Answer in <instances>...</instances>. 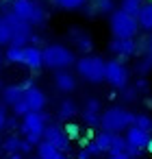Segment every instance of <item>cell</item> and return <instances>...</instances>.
Here are the masks:
<instances>
[{"instance_id": "19", "label": "cell", "mask_w": 152, "mask_h": 159, "mask_svg": "<svg viewBox=\"0 0 152 159\" xmlns=\"http://www.w3.org/2000/svg\"><path fill=\"white\" fill-rule=\"evenodd\" d=\"M11 44H13V29L7 16H0V46H11Z\"/></svg>"}, {"instance_id": "37", "label": "cell", "mask_w": 152, "mask_h": 159, "mask_svg": "<svg viewBox=\"0 0 152 159\" xmlns=\"http://www.w3.org/2000/svg\"><path fill=\"white\" fill-rule=\"evenodd\" d=\"M7 159H22V155H9Z\"/></svg>"}, {"instance_id": "5", "label": "cell", "mask_w": 152, "mask_h": 159, "mask_svg": "<svg viewBox=\"0 0 152 159\" xmlns=\"http://www.w3.org/2000/svg\"><path fill=\"white\" fill-rule=\"evenodd\" d=\"M109 26H111V33L115 39H132L139 31V22L137 18L124 13V11H113L111 18H109Z\"/></svg>"}, {"instance_id": "29", "label": "cell", "mask_w": 152, "mask_h": 159, "mask_svg": "<svg viewBox=\"0 0 152 159\" xmlns=\"http://www.w3.org/2000/svg\"><path fill=\"white\" fill-rule=\"evenodd\" d=\"M7 122H9V113H7V105L0 102V133L7 129Z\"/></svg>"}, {"instance_id": "7", "label": "cell", "mask_w": 152, "mask_h": 159, "mask_svg": "<svg viewBox=\"0 0 152 159\" xmlns=\"http://www.w3.org/2000/svg\"><path fill=\"white\" fill-rule=\"evenodd\" d=\"M106 83L119 92L126 89L128 85V70L126 66L119 61V59H113V61H106Z\"/></svg>"}, {"instance_id": "26", "label": "cell", "mask_w": 152, "mask_h": 159, "mask_svg": "<svg viewBox=\"0 0 152 159\" xmlns=\"http://www.w3.org/2000/svg\"><path fill=\"white\" fill-rule=\"evenodd\" d=\"M52 2L63 11H74V9H80L87 0H52Z\"/></svg>"}, {"instance_id": "27", "label": "cell", "mask_w": 152, "mask_h": 159, "mask_svg": "<svg viewBox=\"0 0 152 159\" xmlns=\"http://www.w3.org/2000/svg\"><path fill=\"white\" fill-rule=\"evenodd\" d=\"M7 59L11 63H20V59H22V46H9L7 48Z\"/></svg>"}, {"instance_id": "31", "label": "cell", "mask_w": 152, "mask_h": 159, "mask_svg": "<svg viewBox=\"0 0 152 159\" xmlns=\"http://www.w3.org/2000/svg\"><path fill=\"white\" fill-rule=\"evenodd\" d=\"M150 68H152V61H150V59L145 57V59H143V61L139 63V68H137V70H139L141 74H145V72H150Z\"/></svg>"}, {"instance_id": "8", "label": "cell", "mask_w": 152, "mask_h": 159, "mask_svg": "<svg viewBox=\"0 0 152 159\" xmlns=\"http://www.w3.org/2000/svg\"><path fill=\"white\" fill-rule=\"evenodd\" d=\"M44 142L52 144L57 150L61 152H67L70 150V137L65 133V129H61L59 124H48L46 131H44Z\"/></svg>"}, {"instance_id": "9", "label": "cell", "mask_w": 152, "mask_h": 159, "mask_svg": "<svg viewBox=\"0 0 152 159\" xmlns=\"http://www.w3.org/2000/svg\"><path fill=\"white\" fill-rule=\"evenodd\" d=\"M31 85H33V81H24V85H9V87H5L2 89V105L15 107L18 102H22L24 96H26V89Z\"/></svg>"}, {"instance_id": "21", "label": "cell", "mask_w": 152, "mask_h": 159, "mask_svg": "<svg viewBox=\"0 0 152 159\" xmlns=\"http://www.w3.org/2000/svg\"><path fill=\"white\" fill-rule=\"evenodd\" d=\"M141 9H143L141 0H122V2H119V11H124V13L132 16V18H137Z\"/></svg>"}, {"instance_id": "36", "label": "cell", "mask_w": 152, "mask_h": 159, "mask_svg": "<svg viewBox=\"0 0 152 159\" xmlns=\"http://www.w3.org/2000/svg\"><path fill=\"white\" fill-rule=\"evenodd\" d=\"M148 59L152 61V39H150V46H148Z\"/></svg>"}, {"instance_id": "35", "label": "cell", "mask_w": 152, "mask_h": 159, "mask_svg": "<svg viewBox=\"0 0 152 159\" xmlns=\"http://www.w3.org/2000/svg\"><path fill=\"white\" fill-rule=\"evenodd\" d=\"M78 159H91V155H89V152H87V150L83 148V150L78 152Z\"/></svg>"}, {"instance_id": "39", "label": "cell", "mask_w": 152, "mask_h": 159, "mask_svg": "<svg viewBox=\"0 0 152 159\" xmlns=\"http://www.w3.org/2000/svg\"><path fill=\"white\" fill-rule=\"evenodd\" d=\"M0 150H2V139H0Z\"/></svg>"}, {"instance_id": "25", "label": "cell", "mask_w": 152, "mask_h": 159, "mask_svg": "<svg viewBox=\"0 0 152 159\" xmlns=\"http://www.w3.org/2000/svg\"><path fill=\"white\" fill-rule=\"evenodd\" d=\"M132 126H137V129H141V131H152V118L148 116V113H135V122H132Z\"/></svg>"}, {"instance_id": "30", "label": "cell", "mask_w": 152, "mask_h": 159, "mask_svg": "<svg viewBox=\"0 0 152 159\" xmlns=\"http://www.w3.org/2000/svg\"><path fill=\"white\" fill-rule=\"evenodd\" d=\"M65 133H67V137H70V139H72V137H78V133H80V126H78V124H67Z\"/></svg>"}, {"instance_id": "17", "label": "cell", "mask_w": 152, "mask_h": 159, "mask_svg": "<svg viewBox=\"0 0 152 159\" xmlns=\"http://www.w3.org/2000/svg\"><path fill=\"white\" fill-rule=\"evenodd\" d=\"M54 85H57L59 92L72 94V92L76 89V76H74L72 72H67V70H59V72L54 74Z\"/></svg>"}, {"instance_id": "4", "label": "cell", "mask_w": 152, "mask_h": 159, "mask_svg": "<svg viewBox=\"0 0 152 159\" xmlns=\"http://www.w3.org/2000/svg\"><path fill=\"white\" fill-rule=\"evenodd\" d=\"M46 113L41 111V113H26L24 118H22V122H20V131H22V135H24V139L31 144V146H39L41 142H44V131H46Z\"/></svg>"}, {"instance_id": "6", "label": "cell", "mask_w": 152, "mask_h": 159, "mask_svg": "<svg viewBox=\"0 0 152 159\" xmlns=\"http://www.w3.org/2000/svg\"><path fill=\"white\" fill-rule=\"evenodd\" d=\"M11 11L20 20L28 22L31 26H41L46 22V11L35 2V0H13V2H11Z\"/></svg>"}, {"instance_id": "15", "label": "cell", "mask_w": 152, "mask_h": 159, "mask_svg": "<svg viewBox=\"0 0 152 159\" xmlns=\"http://www.w3.org/2000/svg\"><path fill=\"white\" fill-rule=\"evenodd\" d=\"M124 137H126L128 146H132V148H137V150L148 148V144H150V139H152V135H150L148 131H141V129H137V126H130Z\"/></svg>"}, {"instance_id": "12", "label": "cell", "mask_w": 152, "mask_h": 159, "mask_svg": "<svg viewBox=\"0 0 152 159\" xmlns=\"http://www.w3.org/2000/svg\"><path fill=\"white\" fill-rule=\"evenodd\" d=\"M83 120L87 126H100V120H102V105L98 98H89L85 102V109H83Z\"/></svg>"}, {"instance_id": "1", "label": "cell", "mask_w": 152, "mask_h": 159, "mask_svg": "<svg viewBox=\"0 0 152 159\" xmlns=\"http://www.w3.org/2000/svg\"><path fill=\"white\" fill-rule=\"evenodd\" d=\"M132 122H135V113H130L128 109H124V107H109L106 111H102L100 126L106 133H122V131H128L132 126Z\"/></svg>"}, {"instance_id": "16", "label": "cell", "mask_w": 152, "mask_h": 159, "mask_svg": "<svg viewBox=\"0 0 152 159\" xmlns=\"http://www.w3.org/2000/svg\"><path fill=\"white\" fill-rule=\"evenodd\" d=\"M109 50L113 55H119V59H126L137 52V44H135V39H115L113 37L109 44Z\"/></svg>"}, {"instance_id": "14", "label": "cell", "mask_w": 152, "mask_h": 159, "mask_svg": "<svg viewBox=\"0 0 152 159\" xmlns=\"http://www.w3.org/2000/svg\"><path fill=\"white\" fill-rule=\"evenodd\" d=\"M24 102H26L28 111H33V113H41V111H44V107H46V94H44L39 87L31 85V87L26 89Z\"/></svg>"}, {"instance_id": "20", "label": "cell", "mask_w": 152, "mask_h": 159, "mask_svg": "<svg viewBox=\"0 0 152 159\" xmlns=\"http://www.w3.org/2000/svg\"><path fill=\"white\" fill-rule=\"evenodd\" d=\"M137 22H139V29L152 31V2L150 5H143V9L137 16Z\"/></svg>"}, {"instance_id": "18", "label": "cell", "mask_w": 152, "mask_h": 159, "mask_svg": "<svg viewBox=\"0 0 152 159\" xmlns=\"http://www.w3.org/2000/svg\"><path fill=\"white\" fill-rule=\"evenodd\" d=\"M37 155H39V159H70L65 152H61V150H57L52 144H48V142H41L39 146H37Z\"/></svg>"}, {"instance_id": "33", "label": "cell", "mask_w": 152, "mask_h": 159, "mask_svg": "<svg viewBox=\"0 0 152 159\" xmlns=\"http://www.w3.org/2000/svg\"><path fill=\"white\" fill-rule=\"evenodd\" d=\"M7 129H20V124H18V120H15V116H9V122H7Z\"/></svg>"}, {"instance_id": "40", "label": "cell", "mask_w": 152, "mask_h": 159, "mask_svg": "<svg viewBox=\"0 0 152 159\" xmlns=\"http://www.w3.org/2000/svg\"><path fill=\"white\" fill-rule=\"evenodd\" d=\"M0 59H2V55H0Z\"/></svg>"}, {"instance_id": "3", "label": "cell", "mask_w": 152, "mask_h": 159, "mask_svg": "<svg viewBox=\"0 0 152 159\" xmlns=\"http://www.w3.org/2000/svg\"><path fill=\"white\" fill-rule=\"evenodd\" d=\"M44 66L50 70H67L70 66H76L74 52L63 44H50L44 48Z\"/></svg>"}, {"instance_id": "24", "label": "cell", "mask_w": 152, "mask_h": 159, "mask_svg": "<svg viewBox=\"0 0 152 159\" xmlns=\"http://www.w3.org/2000/svg\"><path fill=\"white\" fill-rule=\"evenodd\" d=\"M126 148H128V142H126V137H124V135H119V133H113V139H111V150H109V155H111V152H126Z\"/></svg>"}, {"instance_id": "10", "label": "cell", "mask_w": 152, "mask_h": 159, "mask_svg": "<svg viewBox=\"0 0 152 159\" xmlns=\"http://www.w3.org/2000/svg\"><path fill=\"white\" fill-rule=\"evenodd\" d=\"M2 150H5L7 157H9V155H24V152H31L33 146H31L24 137L11 133V135H7V137L2 139Z\"/></svg>"}, {"instance_id": "2", "label": "cell", "mask_w": 152, "mask_h": 159, "mask_svg": "<svg viewBox=\"0 0 152 159\" xmlns=\"http://www.w3.org/2000/svg\"><path fill=\"white\" fill-rule=\"evenodd\" d=\"M76 72L80 79L98 85L102 81H106V61L102 57H96V55H87L83 59L76 61Z\"/></svg>"}, {"instance_id": "22", "label": "cell", "mask_w": 152, "mask_h": 159, "mask_svg": "<svg viewBox=\"0 0 152 159\" xmlns=\"http://www.w3.org/2000/svg\"><path fill=\"white\" fill-rule=\"evenodd\" d=\"M72 35H74V42H76V48H78V50H83V52H89V50H91L93 44H91V37H89V35L80 33L78 29H74Z\"/></svg>"}, {"instance_id": "34", "label": "cell", "mask_w": 152, "mask_h": 159, "mask_svg": "<svg viewBox=\"0 0 152 159\" xmlns=\"http://www.w3.org/2000/svg\"><path fill=\"white\" fill-rule=\"evenodd\" d=\"M109 159H130V157H128V152H111Z\"/></svg>"}, {"instance_id": "11", "label": "cell", "mask_w": 152, "mask_h": 159, "mask_svg": "<svg viewBox=\"0 0 152 159\" xmlns=\"http://www.w3.org/2000/svg\"><path fill=\"white\" fill-rule=\"evenodd\" d=\"M22 66L31 68V70H39L44 66V50L28 44V46H22V59H20Z\"/></svg>"}, {"instance_id": "28", "label": "cell", "mask_w": 152, "mask_h": 159, "mask_svg": "<svg viewBox=\"0 0 152 159\" xmlns=\"http://www.w3.org/2000/svg\"><path fill=\"white\" fill-rule=\"evenodd\" d=\"M113 7H115L113 0H96V9L102 13H113Z\"/></svg>"}, {"instance_id": "23", "label": "cell", "mask_w": 152, "mask_h": 159, "mask_svg": "<svg viewBox=\"0 0 152 159\" xmlns=\"http://www.w3.org/2000/svg\"><path fill=\"white\" fill-rule=\"evenodd\" d=\"M74 113H76V105H74V100H70V98L61 100V105H59V118L67 120V118H72Z\"/></svg>"}, {"instance_id": "38", "label": "cell", "mask_w": 152, "mask_h": 159, "mask_svg": "<svg viewBox=\"0 0 152 159\" xmlns=\"http://www.w3.org/2000/svg\"><path fill=\"white\" fill-rule=\"evenodd\" d=\"M148 152H152V139H150V144H148Z\"/></svg>"}, {"instance_id": "32", "label": "cell", "mask_w": 152, "mask_h": 159, "mask_svg": "<svg viewBox=\"0 0 152 159\" xmlns=\"http://www.w3.org/2000/svg\"><path fill=\"white\" fill-rule=\"evenodd\" d=\"M135 89H137V92H148V81H145V79H141V81H137V85H135Z\"/></svg>"}, {"instance_id": "13", "label": "cell", "mask_w": 152, "mask_h": 159, "mask_svg": "<svg viewBox=\"0 0 152 159\" xmlns=\"http://www.w3.org/2000/svg\"><path fill=\"white\" fill-rule=\"evenodd\" d=\"M111 139H113V133L102 131V133H98V135L93 137V142H89V144L85 146V150H87L91 157H98V155H102V152H109V150H111Z\"/></svg>"}]
</instances>
